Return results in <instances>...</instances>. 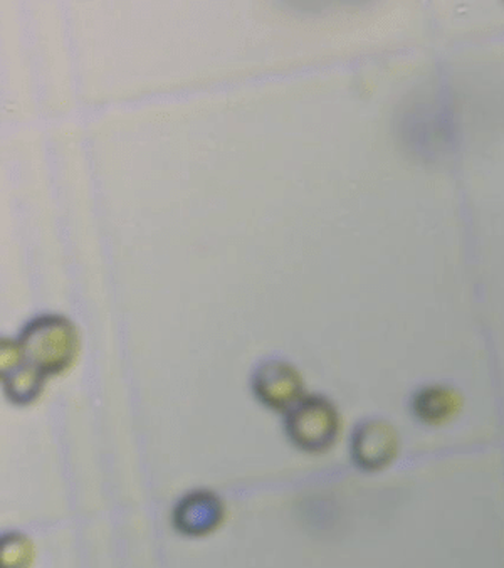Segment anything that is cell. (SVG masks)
<instances>
[{
    "instance_id": "cell-7",
    "label": "cell",
    "mask_w": 504,
    "mask_h": 568,
    "mask_svg": "<svg viewBox=\"0 0 504 568\" xmlns=\"http://www.w3.org/2000/svg\"><path fill=\"white\" fill-rule=\"evenodd\" d=\"M224 517V505L214 493L194 491L177 505L173 521L182 534L204 535L221 525Z\"/></svg>"
},
{
    "instance_id": "cell-6",
    "label": "cell",
    "mask_w": 504,
    "mask_h": 568,
    "mask_svg": "<svg viewBox=\"0 0 504 568\" xmlns=\"http://www.w3.org/2000/svg\"><path fill=\"white\" fill-rule=\"evenodd\" d=\"M464 397L456 387L429 384L412 395L411 410L419 423L427 427H444L461 416Z\"/></svg>"
},
{
    "instance_id": "cell-3",
    "label": "cell",
    "mask_w": 504,
    "mask_h": 568,
    "mask_svg": "<svg viewBox=\"0 0 504 568\" xmlns=\"http://www.w3.org/2000/svg\"><path fill=\"white\" fill-rule=\"evenodd\" d=\"M401 453V434L394 424L379 417L362 420L353 429L350 454L356 468L381 473L391 468Z\"/></svg>"
},
{
    "instance_id": "cell-2",
    "label": "cell",
    "mask_w": 504,
    "mask_h": 568,
    "mask_svg": "<svg viewBox=\"0 0 504 568\" xmlns=\"http://www.w3.org/2000/svg\"><path fill=\"white\" fill-rule=\"evenodd\" d=\"M288 439L308 454H323L332 449L342 434V414L323 395H304L303 399L284 414Z\"/></svg>"
},
{
    "instance_id": "cell-4",
    "label": "cell",
    "mask_w": 504,
    "mask_h": 568,
    "mask_svg": "<svg viewBox=\"0 0 504 568\" xmlns=\"http://www.w3.org/2000/svg\"><path fill=\"white\" fill-rule=\"evenodd\" d=\"M252 392L263 406L286 414L304 395V381L290 362L268 361L252 375Z\"/></svg>"
},
{
    "instance_id": "cell-5",
    "label": "cell",
    "mask_w": 504,
    "mask_h": 568,
    "mask_svg": "<svg viewBox=\"0 0 504 568\" xmlns=\"http://www.w3.org/2000/svg\"><path fill=\"white\" fill-rule=\"evenodd\" d=\"M0 365H2V385L12 404L29 406L41 397L48 378L32 371L19 361L18 342L2 338L0 345Z\"/></svg>"
},
{
    "instance_id": "cell-8",
    "label": "cell",
    "mask_w": 504,
    "mask_h": 568,
    "mask_svg": "<svg viewBox=\"0 0 504 568\" xmlns=\"http://www.w3.org/2000/svg\"><path fill=\"white\" fill-rule=\"evenodd\" d=\"M31 560V544L22 535H9L2 541V568H26Z\"/></svg>"
},
{
    "instance_id": "cell-1",
    "label": "cell",
    "mask_w": 504,
    "mask_h": 568,
    "mask_svg": "<svg viewBox=\"0 0 504 568\" xmlns=\"http://www.w3.org/2000/svg\"><path fill=\"white\" fill-rule=\"evenodd\" d=\"M19 361L44 378L64 374L77 361V326L61 315H42L29 322L18 336Z\"/></svg>"
}]
</instances>
